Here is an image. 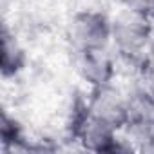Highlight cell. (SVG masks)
Here are the masks:
<instances>
[{"mask_svg": "<svg viewBox=\"0 0 154 154\" xmlns=\"http://www.w3.org/2000/svg\"><path fill=\"white\" fill-rule=\"evenodd\" d=\"M111 44L118 56L136 67H141L152 53V17L125 8V11L112 20Z\"/></svg>", "mask_w": 154, "mask_h": 154, "instance_id": "6da1fadb", "label": "cell"}, {"mask_svg": "<svg viewBox=\"0 0 154 154\" xmlns=\"http://www.w3.org/2000/svg\"><path fill=\"white\" fill-rule=\"evenodd\" d=\"M112 20L96 9L78 11L69 24V40L72 51L103 49L111 45Z\"/></svg>", "mask_w": 154, "mask_h": 154, "instance_id": "7a4b0ae2", "label": "cell"}, {"mask_svg": "<svg viewBox=\"0 0 154 154\" xmlns=\"http://www.w3.org/2000/svg\"><path fill=\"white\" fill-rule=\"evenodd\" d=\"M87 114L91 120L120 132L127 127V100L112 87V84L91 87L87 98Z\"/></svg>", "mask_w": 154, "mask_h": 154, "instance_id": "3957f363", "label": "cell"}, {"mask_svg": "<svg viewBox=\"0 0 154 154\" xmlns=\"http://www.w3.org/2000/svg\"><path fill=\"white\" fill-rule=\"evenodd\" d=\"M74 63L76 71L91 87H102L112 84L114 60L112 54L109 53V47L74 51Z\"/></svg>", "mask_w": 154, "mask_h": 154, "instance_id": "277c9868", "label": "cell"}, {"mask_svg": "<svg viewBox=\"0 0 154 154\" xmlns=\"http://www.w3.org/2000/svg\"><path fill=\"white\" fill-rule=\"evenodd\" d=\"M26 53L20 47L15 35L9 33L8 27L2 29V74L6 78L18 74L26 67Z\"/></svg>", "mask_w": 154, "mask_h": 154, "instance_id": "5b68a950", "label": "cell"}, {"mask_svg": "<svg viewBox=\"0 0 154 154\" xmlns=\"http://www.w3.org/2000/svg\"><path fill=\"white\" fill-rule=\"evenodd\" d=\"M123 4L127 9L152 17L154 15V0H123Z\"/></svg>", "mask_w": 154, "mask_h": 154, "instance_id": "8992f818", "label": "cell"}, {"mask_svg": "<svg viewBox=\"0 0 154 154\" xmlns=\"http://www.w3.org/2000/svg\"><path fill=\"white\" fill-rule=\"evenodd\" d=\"M152 51H154V18H152Z\"/></svg>", "mask_w": 154, "mask_h": 154, "instance_id": "52a82bcc", "label": "cell"}, {"mask_svg": "<svg viewBox=\"0 0 154 154\" xmlns=\"http://www.w3.org/2000/svg\"><path fill=\"white\" fill-rule=\"evenodd\" d=\"M152 18H154V15H152Z\"/></svg>", "mask_w": 154, "mask_h": 154, "instance_id": "ba28073f", "label": "cell"}]
</instances>
